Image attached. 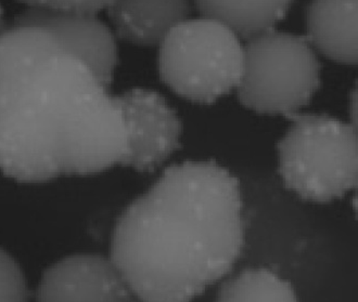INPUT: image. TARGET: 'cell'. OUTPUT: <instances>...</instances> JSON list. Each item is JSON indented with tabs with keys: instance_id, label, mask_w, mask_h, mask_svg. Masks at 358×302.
Returning a JSON list of instances; mask_svg holds the SVG:
<instances>
[{
	"instance_id": "1",
	"label": "cell",
	"mask_w": 358,
	"mask_h": 302,
	"mask_svg": "<svg viewBox=\"0 0 358 302\" xmlns=\"http://www.w3.org/2000/svg\"><path fill=\"white\" fill-rule=\"evenodd\" d=\"M117 97L60 46L33 10L0 35V170L19 182L99 174L122 164Z\"/></svg>"
},
{
	"instance_id": "2",
	"label": "cell",
	"mask_w": 358,
	"mask_h": 302,
	"mask_svg": "<svg viewBox=\"0 0 358 302\" xmlns=\"http://www.w3.org/2000/svg\"><path fill=\"white\" fill-rule=\"evenodd\" d=\"M242 211L239 180L215 160L172 165L120 216L112 262L143 301H190L241 257Z\"/></svg>"
},
{
	"instance_id": "3",
	"label": "cell",
	"mask_w": 358,
	"mask_h": 302,
	"mask_svg": "<svg viewBox=\"0 0 358 302\" xmlns=\"http://www.w3.org/2000/svg\"><path fill=\"white\" fill-rule=\"evenodd\" d=\"M279 141V174L304 201L342 199L358 183L357 127L327 114L293 113Z\"/></svg>"
},
{
	"instance_id": "4",
	"label": "cell",
	"mask_w": 358,
	"mask_h": 302,
	"mask_svg": "<svg viewBox=\"0 0 358 302\" xmlns=\"http://www.w3.org/2000/svg\"><path fill=\"white\" fill-rule=\"evenodd\" d=\"M157 68L177 95L212 104L238 88L245 70V47L229 25L213 17L186 19L160 44Z\"/></svg>"
},
{
	"instance_id": "5",
	"label": "cell",
	"mask_w": 358,
	"mask_h": 302,
	"mask_svg": "<svg viewBox=\"0 0 358 302\" xmlns=\"http://www.w3.org/2000/svg\"><path fill=\"white\" fill-rule=\"evenodd\" d=\"M322 64L306 37L271 29L248 39L238 97L248 109L286 117L322 85Z\"/></svg>"
},
{
	"instance_id": "6",
	"label": "cell",
	"mask_w": 358,
	"mask_h": 302,
	"mask_svg": "<svg viewBox=\"0 0 358 302\" xmlns=\"http://www.w3.org/2000/svg\"><path fill=\"white\" fill-rule=\"evenodd\" d=\"M117 98L127 135V152L121 165L139 172H155L182 149V121L165 98L153 90L135 88Z\"/></svg>"
},
{
	"instance_id": "7",
	"label": "cell",
	"mask_w": 358,
	"mask_h": 302,
	"mask_svg": "<svg viewBox=\"0 0 358 302\" xmlns=\"http://www.w3.org/2000/svg\"><path fill=\"white\" fill-rule=\"evenodd\" d=\"M134 294L112 259L68 257L45 272L39 301H131Z\"/></svg>"
},
{
	"instance_id": "8",
	"label": "cell",
	"mask_w": 358,
	"mask_h": 302,
	"mask_svg": "<svg viewBox=\"0 0 358 302\" xmlns=\"http://www.w3.org/2000/svg\"><path fill=\"white\" fill-rule=\"evenodd\" d=\"M110 19L117 35L139 46L160 45L190 15L189 0H113Z\"/></svg>"
},
{
	"instance_id": "9",
	"label": "cell",
	"mask_w": 358,
	"mask_h": 302,
	"mask_svg": "<svg viewBox=\"0 0 358 302\" xmlns=\"http://www.w3.org/2000/svg\"><path fill=\"white\" fill-rule=\"evenodd\" d=\"M358 0H313L308 9V40L338 63H357Z\"/></svg>"
},
{
	"instance_id": "10",
	"label": "cell",
	"mask_w": 358,
	"mask_h": 302,
	"mask_svg": "<svg viewBox=\"0 0 358 302\" xmlns=\"http://www.w3.org/2000/svg\"><path fill=\"white\" fill-rule=\"evenodd\" d=\"M293 0H196L204 17L229 25L249 39L276 27L290 10Z\"/></svg>"
},
{
	"instance_id": "11",
	"label": "cell",
	"mask_w": 358,
	"mask_h": 302,
	"mask_svg": "<svg viewBox=\"0 0 358 302\" xmlns=\"http://www.w3.org/2000/svg\"><path fill=\"white\" fill-rule=\"evenodd\" d=\"M218 301L223 302H294L296 292L287 280L271 271L245 270L226 280L220 287Z\"/></svg>"
},
{
	"instance_id": "12",
	"label": "cell",
	"mask_w": 358,
	"mask_h": 302,
	"mask_svg": "<svg viewBox=\"0 0 358 302\" xmlns=\"http://www.w3.org/2000/svg\"><path fill=\"white\" fill-rule=\"evenodd\" d=\"M31 293L15 259L0 249V301H25Z\"/></svg>"
},
{
	"instance_id": "13",
	"label": "cell",
	"mask_w": 358,
	"mask_h": 302,
	"mask_svg": "<svg viewBox=\"0 0 358 302\" xmlns=\"http://www.w3.org/2000/svg\"><path fill=\"white\" fill-rule=\"evenodd\" d=\"M31 8L96 13L109 7L113 0H21Z\"/></svg>"
},
{
	"instance_id": "14",
	"label": "cell",
	"mask_w": 358,
	"mask_h": 302,
	"mask_svg": "<svg viewBox=\"0 0 358 302\" xmlns=\"http://www.w3.org/2000/svg\"><path fill=\"white\" fill-rule=\"evenodd\" d=\"M5 17H3V11L0 7V35L3 34V31L6 29Z\"/></svg>"
}]
</instances>
